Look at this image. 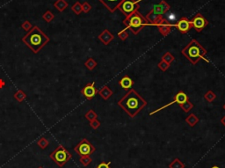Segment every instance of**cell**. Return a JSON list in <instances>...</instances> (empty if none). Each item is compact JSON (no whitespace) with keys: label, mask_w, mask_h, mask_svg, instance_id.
<instances>
[{"label":"cell","mask_w":225,"mask_h":168,"mask_svg":"<svg viewBox=\"0 0 225 168\" xmlns=\"http://www.w3.org/2000/svg\"><path fill=\"white\" fill-rule=\"evenodd\" d=\"M21 27H22L25 31L29 32V31L33 28V26H32V24L30 23L28 20H25L23 23L21 24Z\"/></svg>","instance_id":"obj_34"},{"label":"cell","mask_w":225,"mask_h":168,"mask_svg":"<svg viewBox=\"0 0 225 168\" xmlns=\"http://www.w3.org/2000/svg\"><path fill=\"white\" fill-rule=\"evenodd\" d=\"M98 38H99V40L104 45H108L109 43L114 40V34H113L111 32H109V30L105 29V30L103 31L99 35Z\"/></svg>","instance_id":"obj_15"},{"label":"cell","mask_w":225,"mask_h":168,"mask_svg":"<svg viewBox=\"0 0 225 168\" xmlns=\"http://www.w3.org/2000/svg\"><path fill=\"white\" fill-rule=\"evenodd\" d=\"M13 97H14V99H17L19 102H22L24 99L26 98V94L22 90H19V91H17V92L14 93Z\"/></svg>","instance_id":"obj_25"},{"label":"cell","mask_w":225,"mask_h":168,"mask_svg":"<svg viewBox=\"0 0 225 168\" xmlns=\"http://www.w3.org/2000/svg\"><path fill=\"white\" fill-rule=\"evenodd\" d=\"M156 27H157L159 33L163 35V36H167L171 32V25L167 22V20L163 18V16L161 18L158 19V20L156 22L154 25Z\"/></svg>","instance_id":"obj_10"},{"label":"cell","mask_w":225,"mask_h":168,"mask_svg":"<svg viewBox=\"0 0 225 168\" xmlns=\"http://www.w3.org/2000/svg\"><path fill=\"white\" fill-rule=\"evenodd\" d=\"M5 82L3 79L0 78V89H2L3 87H5Z\"/></svg>","instance_id":"obj_38"},{"label":"cell","mask_w":225,"mask_h":168,"mask_svg":"<svg viewBox=\"0 0 225 168\" xmlns=\"http://www.w3.org/2000/svg\"><path fill=\"white\" fill-rule=\"evenodd\" d=\"M174 59H175L174 55L171 53H170V52H166V53L163 54L162 58H161V60H163V61L169 63V64H171V63L174 61Z\"/></svg>","instance_id":"obj_23"},{"label":"cell","mask_w":225,"mask_h":168,"mask_svg":"<svg viewBox=\"0 0 225 168\" xmlns=\"http://www.w3.org/2000/svg\"><path fill=\"white\" fill-rule=\"evenodd\" d=\"M71 10L73 11V13L77 15H79L82 12H83V8H82V4L80 2H76L72 6H71Z\"/></svg>","instance_id":"obj_22"},{"label":"cell","mask_w":225,"mask_h":168,"mask_svg":"<svg viewBox=\"0 0 225 168\" xmlns=\"http://www.w3.org/2000/svg\"><path fill=\"white\" fill-rule=\"evenodd\" d=\"M98 93L100 94V96L102 99L107 100L113 95V91L109 88L107 85H104L100 91H98Z\"/></svg>","instance_id":"obj_17"},{"label":"cell","mask_w":225,"mask_h":168,"mask_svg":"<svg viewBox=\"0 0 225 168\" xmlns=\"http://www.w3.org/2000/svg\"><path fill=\"white\" fill-rule=\"evenodd\" d=\"M22 41L36 54L49 42V38L40 29L39 27L34 26L22 38Z\"/></svg>","instance_id":"obj_2"},{"label":"cell","mask_w":225,"mask_h":168,"mask_svg":"<svg viewBox=\"0 0 225 168\" xmlns=\"http://www.w3.org/2000/svg\"><path fill=\"white\" fill-rule=\"evenodd\" d=\"M119 84L121 85V87H122L123 89H131L134 84V82L131 79L130 77H128V75L124 76L120 81H119Z\"/></svg>","instance_id":"obj_16"},{"label":"cell","mask_w":225,"mask_h":168,"mask_svg":"<svg viewBox=\"0 0 225 168\" xmlns=\"http://www.w3.org/2000/svg\"><path fill=\"white\" fill-rule=\"evenodd\" d=\"M191 23H192V27L197 32H202L209 25V21L205 19V17L202 14L197 13L194 17V19L191 20Z\"/></svg>","instance_id":"obj_8"},{"label":"cell","mask_w":225,"mask_h":168,"mask_svg":"<svg viewBox=\"0 0 225 168\" xmlns=\"http://www.w3.org/2000/svg\"><path fill=\"white\" fill-rule=\"evenodd\" d=\"M122 1L123 0H100V2L102 3L105 5V7L111 13H114V11H116L120 4Z\"/></svg>","instance_id":"obj_13"},{"label":"cell","mask_w":225,"mask_h":168,"mask_svg":"<svg viewBox=\"0 0 225 168\" xmlns=\"http://www.w3.org/2000/svg\"><path fill=\"white\" fill-rule=\"evenodd\" d=\"M204 99H206L208 102H212L216 99V95L213 91L209 90V92H207L204 94Z\"/></svg>","instance_id":"obj_27"},{"label":"cell","mask_w":225,"mask_h":168,"mask_svg":"<svg viewBox=\"0 0 225 168\" xmlns=\"http://www.w3.org/2000/svg\"><path fill=\"white\" fill-rule=\"evenodd\" d=\"M118 36H119V38L121 39V40H122V41H126L127 38L128 37V29L126 28V29H123V30H121L119 34H118Z\"/></svg>","instance_id":"obj_33"},{"label":"cell","mask_w":225,"mask_h":168,"mask_svg":"<svg viewBox=\"0 0 225 168\" xmlns=\"http://www.w3.org/2000/svg\"><path fill=\"white\" fill-rule=\"evenodd\" d=\"M169 168H185V164L179 160V159H174L170 163Z\"/></svg>","instance_id":"obj_21"},{"label":"cell","mask_w":225,"mask_h":168,"mask_svg":"<svg viewBox=\"0 0 225 168\" xmlns=\"http://www.w3.org/2000/svg\"><path fill=\"white\" fill-rule=\"evenodd\" d=\"M161 17H162V16H159L158 14H156L154 11L151 10V11L148 13L147 15H146L145 19L147 20L148 23L149 24V25H153V26H154L156 24V22L158 20V19L161 18Z\"/></svg>","instance_id":"obj_18"},{"label":"cell","mask_w":225,"mask_h":168,"mask_svg":"<svg viewBox=\"0 0 225 168\" xmlns=\"http://www.w3.org/2000/svg\"><path fill=\"white\" fill-rule=\"evenodd\" d=\"M181 53L192 63V64H196L201 59L209 62L206 57L207 50L201 45V43L197 40L194 39L192 40L189 42V44L182 49Z\"/></svg>","instance_id":"obj_3"},{"label":"cell","mask_w":225,"mask_h":168,"mask_svg":"<svg viewBox=\"0 0 225 168\" xmlns=\"http://www.w3.org/2000/svg\"><path fill=\"white\" fill-rule=\"evenodd\" d=\"M123 24L126 26V28L129 29L134 34H137L144 27L149 25L145 17L142 15L139 11H135L132 14L126 16Z\"/></svg>","instance_id":"obj_4"},{"label":"cell","mask_w":225,"mask_h":168,"mask_svg":"<svg viewBox=\"0 0 225 168\" xmlns=\"http://www.w3.org/2000/svg\"><path fill=\"white\" fill-rule=\"evenodd\" d=\"M176 28L181 33V34H186L187 32L191 30L193 28L192 27V23H191V20H189L186 17H182L180 18L178 23L175 25Z\"/></svg>","instance_id":"obj_11"},{"label":"cell","mask_w":225,"mask_h":168,"mask_svg":"<svg viewBox=\"0 0 225 168\" xmlns=\"http://www.w3.org/2000/svg\"><path fill=\"white\" fill-rule=\"evenodd\" d=\"M48 144H49L48 140L45 138H40L39 140L37 141V145L39 146L40 149H42V150L46 149L47 147V145H48Z\"/></svg>","instance_id":"obj_31"},{"label":"cell","mask_w":225,"mask_h":168,"mask_svg":"<svg viewBox=\"0 0 225 168\" xmlns=\"http://www.w3.org/2000/svg\"><path fill=\"white\" fill-rule=\"evenodd\" d=\"M90 126L93 128V130H97L100 127V122L98 119H95V120L90 122Z\"/></svg>","instance_id":"obj_36"},{"label":"cell","mask_w":225,"mask_h":168,"mask_svg":"<svg viewBox=\"0 0 225 168\" xmlns=\"http://www.w3.org/2000/svg\"><path fill=\"white\" fill-rule=\"evenodd\" d=\"M38 168H44V167H42V166H39V167H38Z\"/></svg>","instance_id":"obj_42"},{"label":"cell","mask_w":225,"mask_h":168,"mask_svg":"<svg viewBox=\"0 0 225 168\" xmlns=\"http://www.w3.org/2000/svg\"><path fill=\"white\" fill-rule=\"evenodd\" d=\"M82 8H83V12H84L85 13H89V12L92 10V5H91L88 2L85 1V2L82 4Z\"/></svg>","instance_id":"obj_35"},{"label":"cell","mask_w":225,"mask_h":168,"mask_svg":"<svg viewBox=\"0 0 225 168\" xmlns=\"http://www.w3.org/2000/svg\"><path fill=\"white\" fill-rule=\"evenodd\" d=\"M85 117L86 118V120H88L89 122H91V121H93V120L97 119L98 115L95 113V111H93V109H90V110L86 114Z\"/></svg>","instance_id":"obj_30"},{"label":"cell","mask_w":225,"mask_h":168,"mask_svg":"<svg viewBox=\"0 0 225 168\" xmlns=\"http://www.w3.org/2000/svg\"><path fill=\"white\" fill-rule=\"evenodd\" d=\"M170 5L164 1H161L158 5H156L155 6L153 7L152 11H154L156 14H158L159 16H163L164 13H166L169 10H170Z\"/></svg>","instance_id":"obj_14"},{"label":"cell","mask_w":225,"mask_h":168,"mask_svg":"<svg viewBox=\"0 0 225 168\" xmlns=\"http://www.w3.org/2000/svg\"><path fill=\"white\" fill-rule=\"evenodd\" d=\"M85 65H86V67L89 70H93L97 66V62L95 61L93 58L90 57V58H88L87 61L85 63Z\"/></svg>","instance_id":"obj_24"},{"label":"cell","mask_w":225,"mask_h":168,"mask_svg":"<svg viewBox=\"0 0 225 168\" xmlns=\"http://www.w3.org/2000/svg\"><path fill=\"white\" fill-rule=\"evenodd\" d=\"M139 7V4L135 0H123L120 4L118 9H120V11L125 16H128L130 15V14H132L134 12L138 11Z\"/></svg>","instance_id":"obj_7"},{"label":"cell","mask_w":225,"mask_h":168,"mask_svg":"<svg viewBox=\"0 0 225 168\" xmlns=\"http://www.w3.org/2000/svg\"><path fill=\"white\" fill-rule=\"evenodd\" d=\"M118 106L130 117H135L147 106V101L134 89H130L118 101Z\"/></svg>","instance_id":"obj_1"},{"label":"cell","mask_w":225,"mask_h":168,"mask_svg":"<svg viewBox=\"0 0 225 168\" xmlns=\"http://www.w3.org/2000/svg\"><path fill=\"white\" fill-rule=\"evenodd\" d=\"M42 19H43L46 22L49 23V22H51V21L54 19V13H53L52 12H50V11H47V12L44 13V14L42 15Z\"/></svg>","instance_id":"obj_28"},{"label":"cell","mask_w":225,"mask_h":168,"mask_svg":"<svg viewBox=\"0 0 225 168\" xmlns=\"http://www.w3.org/2000/svg\"><path fill=\"white\" fill-rule=\"evenodd\" d=\"M74 151L75 152L78 153L80 157L81 156H90L96 151V148L86 138H84L75 146Z\"/></svg>","instance_id":"obj_6"},{"label":"cell","mask_w":225,"mask_h":168,"mask_svg":"<svg viewBox=\"0 0 225 168\" xmlns=\"http://www.w3.org/2000/svg\"><path fill=\"white\" fill-rule=\"evenodd\" d=\"M110 165H111V162H107V163L102 162V163L98 165L97 168H111L110 167Z\"/></svg>","instance_id":"obj_37"},{"label":"cell","mask_w":225,"mask_h":168,"mask_svg":"<svg viewBox=\"0 0 225 168\" xmlns=\"http://www.w3.org/2000/svg\"><path fill=\"white\" fill-rule=\"evenodd\" d=\"M94 84H95L94 82L90 83V84H87L82 89V91H81L82 94L86 97V99H89V100H91V99H93V97L97 94V92H98L97 89L95 88V85Z\"/></svg>","instance_id":"obj_12"},{"label":"cell","mask_w":225,"mask_h":168,"mask_svg":"<svg viewBox=\"0 0 225 168\" xmlns=\"http://www.w3.org/2000/svg\"><path fill=\"white\" fill-rule=\"evenodd\" d=\"M157 67H158L159 69L161 70L162 71H166L167 70L169 69V67H170V64H169V63H165V62L163 61V60H161V61L158 63V64H157Z\"/></svg>","instance_id":"obj_32"},{"label":"cell","mask_w":225,"mask_h":168,"mask_svg":"<svg viewBox=\"0 0 225 168\" xmlns=\"http://www.w3.org/2000/svg\"><path fill=\"white\" fill-rule=\"evenodd\" d=\"M223 109H224V110H225V104H224V105H223Z\"/></svg>","instance_id":"obj_41"},{"label":"cell","mask_w":225,"mask_h":168,"mask_svg":"<svg viewBox=\"0 0 225 168\" xmlns=\"http://www.w3.org/2000/svg\"><path fill=\"white\" fill-rule=\"evenodd\" d=\"M199 122V118L194 115V114H190L186 118V122L190 126V127H194Z\"/></svg>","instance_id":"obj_20"},{"label":"cell","mask_w":225,"mask_h":168,"mask_svg":"<svg viewBox=\"0 0 225 168\" xmlns=\"http://www.w3.org/2000/svg\"><path fill=\"white\" fill-rule=\"evenodd\" d=\"M179 106H180V107L182 108V110L185 111L186 113H188V112L194 107V105H193L189 100H186V101H185L184 103H182V104L179 105Z\"/></svg>","instance_id":"obj_29"},{"label":"cell","mask_w":225,"mask_h":168,"mask_svg":"<svg viewBox=\"0 0 225 168\" xmlns=\"http://www.w3.org/2000/svg\"><path fill=\"white\" fill-rule=\"evenodd\" d=\"M71 154L62 145H58L49 155V158L60 167L65 166L67 162L71 159Z\"/></svg>","instance_id":"obj_5"},{"label":"cell","mask_w":225,"mask_h":168,"mask_svg":"<svg viewBox=\"0 0 225 168\" xmlns=\"http://www.w3.org/2000/svg\"><path fill=\"white\" fill-rule=\"evenodd\" d=\"M68 3L66 0H56L54 3V7L56 8L59 12H63L66 8L68 7Z\"/></svg>","instance_id":"obj_19"},{"label":"cell","mask_w":225,"mask_h":168,"mask_svg":"<svg viewBox=\"0 0 225 168\" xmlns=\"http://www.w3.org/2000/svg\"><path fill=\"white\" fill-rule=\"evenodd\" d=\"M79 162L82 164V166H87L93 162V159H92V158L90 156H81L80 159H79Z\"/></svg>","instance_id":"obj_26"},{"label":"cell","mask_w":225,"mask_h":168,"mask_svg":"<svg viewBox=\"0 0 225 168\" xmlns=\"http://www.w3.org/2000/svg\"><path fill=\"white\" fill-rule=\"evenodd\" d=\"M186 100H188V97H187V95H186V93L183 92V91H179V92H178L176 95H175L174 99H173L171 102L168 103V104H166V105H164V106H163L162 107H160V108H157L156 110L153 111V112H151V113L149 114V115H154V114H156V113H157V112L161 111V110L163 109V108L170 107L171 105H172V104H175V103H177V104H179V105H181L182 103H184V102L186 101Z\"/></svg>","instance_id":"obj_9"},{"label":"cell","mask_w":225,"mask_h":168,"mask_svg":"<svg viewBox=\"0 0 225 168\" xmlns=\"http://www.w3.org/2000/svg\"><path fill=\"white\" fill-rule=\"evenodd\" d=\"M221 123H222V124H223V125L225 127V115L223 117V118H222V119H221Z\"/></svg>","instance_id":"obj_39"},{"label":"cell","mask_w":225,"mask_h":168,"mask_svg":"<svg viewBox=\"0 0 225 168\" xmlns=\"http://www.w3.org/2000/svg\"><path fill=\"white\" fill-rule=\"evenodd\" d=\"M211 168H220L219 166H212Z\"/></svg>","instance_id":"obj_40"}]
</instances>
